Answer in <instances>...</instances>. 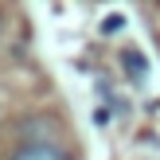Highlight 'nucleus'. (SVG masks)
Instances as JSON below:
<instances>
[{
    "instance_id": "nucleus-3",
    "label": "nucleus",
    "mask_w": 160,
    "mask_h": 160,
    "mask_svg": "<svg viewBox=\"0 0 160 160\" xmlns=\"http://www.w3.org/2000/svg\"><path fill=\"white\" fill-rule=\"evenodd\" d=\"M121 23H125V20H121V16H109V20H106V23H102V31H121Z\"/></svg>"
},
{
    "instance_id": "nucleus-1",
    "label": "nucleus",
    "mask_w": 160,
    "mask_h": 160,
    "mask_svg": "<svg viewBox=\"0 0 160 160\" xmlns=\"http://www.w3.org/2000/svg\"><path fill=\"white\" fill-rule=\"evenodd\" d=\"M12 160H74V156L67 148L51 145V141H28V145H20L12 152Z\"/></svg>"
},
{
    "instance_id": "nucleus-2",
    "label": "nucleus",
    "mask_w": 160,
    "mask_h": 160,
    "mask_svg": "<svg viewBox=\"0 0 160 160\" xmlns=\"http://www.w3.org/2000/svg\"><path fill=\"white\" fill-rule=\"evenodd\" d=\"M125 67H129L133 74H141V70H145V62L137 59V51H129V55H125Z\"/></svg>"
}]
</instances>
